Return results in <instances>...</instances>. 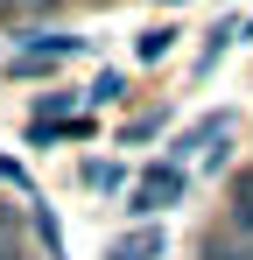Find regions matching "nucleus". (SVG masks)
<instances>
[{"instance_id": "nucleus-1", "label": "nucleus", "mask_w": 253, "mask_h": 260, "mask_svg": "<svg viewBox=\"0 0 253 260\" xmlns=\"http://www.w3.org/2000/svg\"><path fill=\"white\" fill-rule=\"evenodd\" d=\"M176 197H183V169H176V162H162V169H148L141 183H134V211H141V218L169 211Z\"/></svg>"}, {"instance_id": "nucleus-2", "label": "nucleus", "mask_w": 253, "mask_h": 260, "mask_svg": "<svg viewBox=\"0 0 253 260\" xmlns=\"http://www.w3.org/2000/svg\"><path fill=\"white\" fill-rule=\"evenodd\" d=\"M106 260H162V232H155V225H141V232L113 239V253H106Z\"/></svg>"}, {"instance_id": "nucleus-3", "label": "nucleus", "mask_w": 253, "mask_h": 260, "mask_svg": "<svg viewBox=\"0 0 253 260\" xmlns=\"http://www.w3.org/2000/svg\"><path fill=\"white\" fill-rule=\"evenodd\" d=\"M204 260H253V239H246V232H211Z\"/></svg>"}, {"instance_id": "nucleus-4", "label": "nucleus", "mask_w": 253, "mask_h": 260, "mask_svg": "<svg viewBox=\"0 0 253 260\" xmlns=\"http://www.w3.org/2000/svg\"><path fill=\"white\" fill-rule=\"evenodd\" d=\"M232 232H246V239H253V176L232 183Z\"/></svg>"}, {"instance_id": "nucleus-5", "label": "nucleus", "mask_w": 253, "mask_h": 260, "mask_svg": "<svg viewBox=\"0 0 253 260\" xmlns=\"http://www.w3.org/2000/svg\"><path fill=\"white\" fill-rule=\"evenodd\" d=\"M84 183H91V190H113V183H120V169H113V162H91V169H84Z\"/></svg>"}, {"instance_id": "nucleus-6", "label": "nucleus", "mask_w": 253, "mask_h": 260, "mask_svg": "<svg viewBox=\"0 0 253 260\" xmlns=\"http://www.w3.org/2000/svg\"><path fill=\"white\" fill-rule=\"evenodd\" d=\"M0 7H14V14H36V7H49V0H0Z\"/></svg>"}]
</instances>
